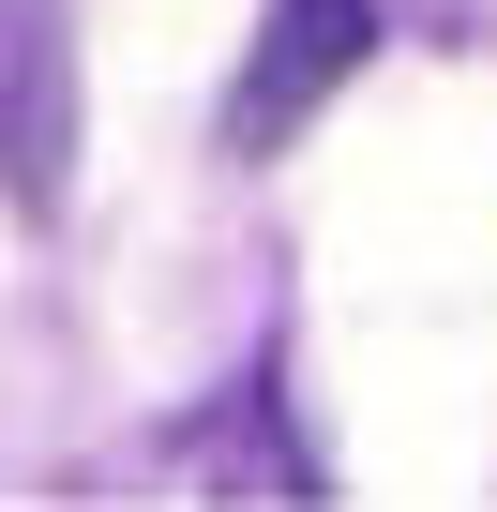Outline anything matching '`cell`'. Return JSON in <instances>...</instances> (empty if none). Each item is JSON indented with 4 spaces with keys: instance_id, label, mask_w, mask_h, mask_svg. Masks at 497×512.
I'll use <instances>...</instances> for the list:
<instances>
[{
    "instance_id": "6da1fadb",
    "label": "cell",
    "mask_w": 497,
    "mask_h": 512,
    "mask_svg": "<svg viewBox=\"0 0 497 512\" xmlns=\"http://www.w3.org/2000/svg\"><path fill=\"white\" fill-rule=\"evenodd\" d=\"M0 196L31 226L76 196V0H0Z\"/></svg>"
},
{
    "instance_id": "7a4b0ae2",
    "label": "cell",
    "mask_w": 497,
    "mask_h": 512,
    "mask_svg": "<svg viewBox=\"0 0 497 512\" xmlns=\"http://www.w3.org/2000/svg\"><path fill=\"white\" fill-rule=\"evenodd\" d=\"M362 61H377V0H272L257 61H241V91H226V151H287Z\"/></svg>"
}]
</instances>
